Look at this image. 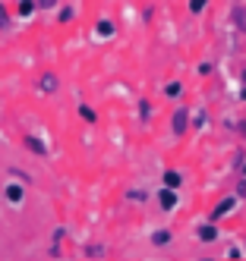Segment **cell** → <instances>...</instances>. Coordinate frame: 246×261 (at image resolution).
Instances as JSON below:
<instances>
[{
  "instance_id": "cell-11",
  "label": "cell",
  "mask_w": 246,
  "mask_h": 261,
  "mask_svg": "<svg viewBox=\"0 0 246 261\" xmlns=\"http://www.w3.org/2000/svg\"><path fill=\"white\" fill-rule=\"evenodd\" d=\"M95 32H98V35H101V38H110V35H114V22H107V19H101L98 25H95Z\"/></svg>"
},
{
  "instance_id": "cell-18",
  "label": "cell",
  "mask_w": 246,
  "mask_h": 261,
  "mask_svg": "<svg viewBox=\"0 0 246 261\" xmlns=\"http://www.w3.org/2000/svg\"><path fill=\"white\" fill-rule=\"evenodd\" d=\"M10 25V13H7V7L0 4V29H7Z\"/></svg>"
},
{
  "instance_id": "cell-24",
  "label": "cell",
  "mask_w": 246,
  "mask_h": 261,
  "mask_svg": "<svg viewBox=\"0 0 246 261\" xmlns=\"http://www.w3.org/2000/svg\"><path fill=\"white\" fill-rule=\"evenodd\" d=\"M243 176H246V164H243Z\"/></svg>"
},
{
  "instance_id": "cell-1",
  "label": "cell",
  "mask_w": 246,
  "mask_h": 261,
  "mask_svg": "<svg viewBox=\"0 0 246 261\" xmlns=\"http://www.w3.org/2000/svg\"><path fill=\"white\" fill-rule=\"evenodd\" d=\"M57 88H60V79H57L54 72H41V76H38V91H41V95H54Z\"/></svg>"
},
{
  "instance_id": "cell-14",
  "label": "cell",
  "mask_w": 246,
  "mask_h": 261,
  "mask_svg": "<svg viewBox=\"0 0 246 261\" xmlns=\"http://www.w3.org/2000/svg\"><path fill=\"white\" fill-rule=\"evenodd\" d=\"M35 7H38L35 0H19V16H32V13H35Z\"/></svg>"
},
{
  "instance_id": "cell-2",
  "label": "cell",
  "mask_w": 246,
  "mask_h": 261,
  "mask_svg": "<svg viewBox=\"0 0 246 261\" xmlns=\"http://www.w3.org/2000/svg\"><path fill=\"white\" fill-rule=\"evenodd\" d=\"M158 204H161V211H174V204H177V189L164 186V189L158 192Z\"/></svg>"
},
{
  "instance_id": "cell-20",
  "label": "cell",
  "mask_w": 246,
  "mask_h": 261,
  "mask_svg": "<svg viewBox=\"0 0 246 261\" xmlns=\"http://www.w3.org/2000/svg\"><path fill=\"white\" fill-rule=\"evenodd\" d=\"M35 4L41 7V10H51V7H57V4H60V0H35Z\"/></svg>"
},
{
  "instance_id": "cell-17",
  "label": "cell",
  "mask_w": 246,
  "mask_h": 261,
  "mask_svg": "<svg viewBox=\"0 0 246 261\" xmlns=\"http://www.w3.org/2000/svg\"><path fill=\"white\" fill-rule=\"evenodd\" d=\"M208 7V0H189V13H202Z\"/></svg>"
},
{
  "instance_id": "cell-6",
  "label": "cell",
  "mask_w": 246,
  "mask_h": 261,
  "mask_svg": "<svg viewBox=\"0 0 246 261\" xmlns=\"http://www.w3.org/2000/svg\"><path fill=\"white\" fill-rule=\"evenodd\" d=\"M199 239H202V242H215V239H218L215 220H212V223H202V227H199Z\"/></svg>"
},
{
  "instance_id": "cell-22",
  "label": "cell",
  "mask_w": 246,
  "mask_h": 261,
  "mask_svg": "<svg viewBox=\"0 0 246 261\" xmlns=\"http://www.w3.org/2000/svg\"><path fill=\"white\" fill-rule=\"evenodd\" d=\"M237 195H246V176L240 179V186H237Z\"/></svg>"
},
{
  "instance_id": "cell-21",
  "label": "cell",
  "mask_w": 246,
  "mask_h": 261,
  "mask_svg": "<svg viewBox=\"0 0 246 261\" xmlns=\"http://www.w3.org/2000/svg\"><path fill=\"white\" fill-rule=\"evenodd\" d=\"M193 126H199V129L205 126V110H199V114H196V120H193Z\"/></svg>"
},
{
  "instance_id": "cell-9",
  "label": "cell",
  "mask_w": 246,
  "mask_h": 261,
  "mask_svg": "<svg viewBox=\"0 0 246 261\" xmlns=\"http://www.w3.org/2000/svg\"><path fill=\"white\" fill-rule=\"evenodd\" d=\"M170 239H174V236H170L167 230H158L155 236H151V246H158V249H164V246H167V242H170Z\"/></svg>"
},
{
  "instance_id": "cell-10",
  "label": "cell",
  "mask_w": 246,
  "mask_h": 261,
  "mask_svg": "<svg viewBox=\"0 0 246 261\" xmlns=\"http://www.w3.org/2000/svg\"><path fill=\"white\" fill-rule=\"evenodd\" d=\"M79 117H82L85 123H98V114H95L88 104H79Z\"/></svg>"
},
{
  "instance_id": "cell-3",
  "label": "cell",
  "mask_w": 246,
  "mask_h": 261,
  "mask_svg": "<svg viewBox=\"0 0 246 261\" xmlns=\"http://www.w3.org/2000/svg\"><path fill=\"white\" fill-rule=\"evenodd\" d=\"M189 126V110H177L174 117H170V129H174V136H183Z\"/></svg>"
},
{
  "instance_id": "cell-5",
  "label": "cell",
  "mask_w": 246,
  "mask_h": 261,
  "mask_svg": "<svg viewBox=\"0 0 246 261\" xmlns=\"http://www.w3.org/2000/svg\"><path fill=\"white\" fill-rule=\"evenodd\" d=\"M23 145L29 148V151H32V154H41V158L48 154V145H41V142H38L35 136H26V139H23Z\"/></svg>"
},
{
  "instance_id": "cell-23",
  "label": "cell",
  "mask_w": 246,
  "mask_h": 261,
  "mask_svg": "<svg viewBox=\"0 0 246 261\" xmlns=\"http://www.w3.org/2000/svg\"><path fill=\"white\" fill-rule=\"evenodd\" d=\"M240 98H243V101H246V88H243V95H240Z\"/></svg>"
},
{
  "instance_id": "cell-7",
  "label": "cell",
  "mask_w": 246,
  "mask_h": 261,
  "mask_svg": "<svg viewBox=\"0 0 246 261\" xmlns=\"http://www.w3.org/2000/svg\"><path fill=\"white\" fill-rule=\"evenodd\" d=\"M4 195H7L10 204H23V186H16V182L7 186V192H4Z\"/></svg>"
},
{
  "instance_id": "cell-19",
  "label": "cell",
  "mask_w": 246,
  "mask_h": 261,
  "mask_svg": "<svg viewBox=\"0 0 246 261\" xmlns=\"http://www.w3.org/2000/svg\"><path fill=\"white\" fill-rule=\"evenodd\" d=\"M60 22H73V7H63L60 10Z\"/></svg>"
},
{
  "instance_id": "cell-4",
  "label": "cell",
  "mask_w": 246,
  "mask_h": 261,
  "mask_svg": "<svg viewBox=\"0 0 246 261\" xmlns=\"http://www.w3.org/2000/svg\"><path fill=\"white\" fill-rule=\"evenodd\" d=\"M234 208H237V198L231 195V198H224V201H218V204H215V211H212V217H208V220H221L224 214H231Z\"/></svg>"
},
{
  "instance_id": "cell-16",
  "label": "cell",
  "mask_w": 246,
  "mask_h": 261,
  "mask_svg": "<svg viewBox=\"0 0 246 261\" xmlns=\"http://www.w3.org/2000/svg\"><path fill=\"white\" fill-rule=\"evenodd\" d=\"M85 255H88V258H101V255H104V246H98V242H92V246L85 249Z\"/></svg>"
},
{
  "instance_id": "cell-15",
  "label": "cell",
  "mask_w": 246,
  "mask_h": 261,
  "mask_svg": "<svg viewBox=\"0 0 246 261\" xmlns=\"http://www.w3.org/2000/svg\"><path fill=\"white\" fill-rule=\"evenodd\" d=\"M148 117H151V104L148 101H139V120L148 123Z\"/></svg>"
},
{
  "instance_id": "cell-13",
  "label": "cell",
  "mask_w": 246,
  "mask_h": 261,
  "mask_svg": "<svg viewBox=\"0 0 246 261\" xmlns=\"http://www.w3.org/2000/svg\"><path fill=\"white\" fill-rule=\"evenodd\" d=\"M180 91H183L180 82H167V85H164V95H167V98H180Z\"/></svg>"
},
{
  "instance_id": "cell-25",
  "label": "cell",
  "mask_w": 246,
  "mask_h": 261,
  "mask_svg": "<svg viewBox=\"0 0 246 261\" xmlns=\"http://www.w3.org/2000/svg\"><path fill=\"white\" fill-rule=\"evenodd\" d=\"M243 82H246V72H243Z\"/></svg>"
},
{
  "instance_id": "cell-8",
  "label": "cell",
  "mask_w": 246,
  "mask_h": 261,
  "mask_svg": "<svg viewBox=\"0 0 246 261\" xmlns=\"http://www.w3.org/2000/svg\"><path fill=\"white\" fill-rule=\"evenodd\" d=\"M180 182H183V176H180L177 170H164V186H170V189H180Z\"/></svg>"
},
{
  "instance_id": "cell-12",
  "label": "cell",
  "mask_w": 246,
  "mask_h": 261,
  "mask_svg": "<svg viewBox=\"0 0 246 261\" xmlns=\"http://www.w3.org/2000/svg\"><path fill=\"white\" fill-rule=\"evenodd\" d=\"M234 22H237L240 32H246V7H237L234 10Z\"/></svg>"
}]
</instances>
